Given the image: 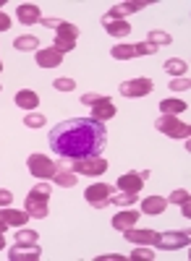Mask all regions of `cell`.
I'll list each match as a JSON object with an SVG mask.
<instances>
[{"mask_svg":"<svg viewBox=\"0 0 191 261\" xmlns=\"http://www.w3.org/2000/svg\"><path fill=\"white\" fill-rule=\"evenodd\" d=\"M105 146V123L94 118H71L50 130V149L60 160L94 157Z\"/></svg>","mask_w":191,"mask_h":261,"instance_id":"6da1fadb","label":"cell"},{"mask_svg":"<svg viewBox=\"0 0 191 261\" xmlns=\"http://www.w3.org/2000/svg\"><path fill=\"white\" fill-rule=\"evenodd\" d=\"M155 128L160 130V134L171 136V139H188L191 136V125L181 123L176 115H160L157 123H155Z\"/></svg>","mask_w":191,"mask_h":261,"instance_id":"7a4b0ae2","label":"cell"},{"mask_svg":"<svg viewBox=\"0 0 191 261\" xmlns=\"http://www.w3.org/2000/svg\"><path fill=\"white\" fill-rule=\"evenodd\" d=\"M191 243V232L188 230H168V232H157L155 246H160L162 251H176V248H186Z\"/></svg>","mask_w":191,"mask_h":261,"instance_id":"3957f363","label":"cell"},{"mask_svg":"<svg viewBox=\"0 0 191 261\" xmlns=\"http://www.w3.org/2000/svg\"><path fill=\"white\" fill-rule=\"evenodd\" d=\"M74 172L79 175H102V172H108V160L94 154V157H81V160H74L71 162Z\"/></svg>","mask_w":191,"mask_h":261,"instance_id":"277c9868","label":"cell"},{"mask_svg":"<svg viewBox=\"0 0 191 261\" xmlns=\"http://www.w3.org/2000/svg\"><path fill=\"white\" fill-rule=\"evenodd\" d=\"M157 47H152L150 42H136V45H115L110 50V55L115 60H131V58H139V55H155Z\"/></svg>","mask_w":191,"mask_h":261,"instance_id":"5b68a950","label":"cell"},{"mask_svg":"<svg viewBox=\"0 0 191 261\" xmlns=\"http://www.w3.org/2000/svg\"><path fill=\"white\" fill-rule=\"evenodd\" d=\"M27 165H29V172H32L34 178H39V180L53 178L55 170H58V165H55L50 157H45V154H29Z\"/></svg>","mask_w":191,"mask_h":261,"instance_id":"8992f818","label":"cell"},{"mask_svg":"<svg viewBox=\"0 0 191 261\" xmlns=\"http://www.w3.org/2000/svg\"><path fill=\"white\" fill-rule=\"evenodd\" d=\"M110 193H113V186H108V183H94V186L87 188L84 199H87V204L94 206V209H105V206L110 204Z\"/></svg>","mask_w":191,"mask_h":261,"instance_id":"52a82bcc","label":"cell"},{"mask_svg":"<svg viewBox=\"0 0 191 261\" xmlns=\"http://www.w3.org/2000/svg\"><path fill=\"white\" fill-rule=\"evenodd\" d=\"M155 89V84H152V79H147V76H141V79H131V81H123L121 84V94L129 99V97H147Z\"/></svg>","mask_w":191,"mask_h":261,"instance_id":"ba28073f","label":"cell"},{"mask_svg":"<svg viewBox=\"0 0 191 261\" xmlns=\"http://www.w3.org/2000/svg\"><path fill=\"white\" fill-rule=\"evenodd\" d=\"M144 6H150V3H144V0H136V3H118V6H113L108 13H105L102 18H105V21H123L129 13H136V11H141Z\"/></svg>","mask_w":191,"mask_h":261,"instance_id":"9c48e42d","label":"cell"},{"mask_svg":"<svg viewBox=\"0 0 191 261\" xmlns=\"http://www.w3.org/2000/svg\"><path fill=\"white\" fill-rule=\"evenodd\" d=\"M39 256H42V251L37 243H16L8 253L11 261H37Z\"/></svg>","mask_w":191,"mask_h":261,"instance_id":"30bf717a","label":"cell"},{"mask_svg":"<svg viewBox=\"0 0 191 261\" xmlns=\"http://www.w3.org/2000/svg\"><path fill=\"white\" fill-rule=\"evenodd\" d=\"M123 238H126V241H131V243H136V246H155L157 232H155V230H136V227H129V230H123Z\"/></svg>","mask_w":191,"mask_h":261,"instance_id":"8fae6325","label":"cell"},{"mask_svg":"<svg viewBox=\"0 0 191 261\" xmlns=\"http://www.w3.org/2000/svg\"><path fill=\"white\" fill-rule=\"evenodd\" d=\"M60 60H63V53H58L55 47L37 50V65H39V68H58Z\"/></svg>","mask_w":191,"mask_h":261,"instance_id":"7c38bea8","label":"cell"},{"mask_svg":"<svg viewBox=\"0 0 191 261\" xmlns=\"http://www.w3.org/2000/svg\"><path fill=\"white\" fill-rule=\"evenodd\" d=\"M16 18L21 21V24H37V21H42V13H39V6L34 3H21L16 6Z\"/></svg>","mask_w":191,"mask_h":261,"instance_id":"4fadbf2b","label":"cell"},{"mask_svg":"<svg viewBox=\"0 0 191 261\" xmlns=\"http://www.w3.org/2000/svg\"><path fill=\"white\" fill-rule=\"evenodd\" d=\"M113 115H115V105H113V99L102 97L100 102L92 105V118H94V120H110Z\"/></svg>","mask_w":191,"mask_h":261,"instance_id":"5bb4252c","label":"cell"},{"mask_svg":"<svg viewBox=\"0 0 191 261\" xmlns=\"http://www.w3.org/2000/svg\"><path fill=\"white\" fill-rule=\"evenodd\" d=\"M141 186H144V180H141L139 172H126V175H121V178H118V188H121V191L139 193V191H141Z\"/></svg>","mask_w":191,"mask_h":261,"instance_id":"9a60e30c","label":"cell"},{"mask_svg":"<svg viewBox=\"0 0 191 261\" xmlns=\"http://www.w3.org/2000/svg\"><path fill=\"white\" fill-rule=\"evenodd\" d=\"M136 222H139V214L136 212H121V214H115L113 217V227L118 230V232H123V230H129V227H136Z\"/></svg>","mask_w":191,"mask_h":261,"instance_id":"2e32d148","label":"cell"},{"mask_svg":"<svg viewBox=\"0 0 191 261\" xmlns=\"http://www.w3.org/2000/svg\"><path fill=\"white\" fill-rule=\"evenodd\" d=\"M165 206H168V199H162V196H150V199H144V201H141V212H144V214H150V217L162 214Z\"/></svg>","mask_w":191,"mask_h":261,"instance_id":"e0dca14e","label":"cell"},{"mask_svg":"<svg viewBox=\"0 0 191 261\" xmlns=\"http://www.w3.org/2000/svg\"><path fill=\"white\" fill-rule=\"evenodd\" d=\"M0 217H3L6 225H13V227H24L27 220H29V214L16 212V209H8V206H0Z\"/></svg>","mask_w":191,"mask_h":261,"instance_id":"ac0fdd59","label":"cell"},{"mask_svg":"<svg viewBox=\"0 0 191 261\" xmlns=\"http://www.w3.org/2000/svg\"><path fill=\"white\" fill-rule=\"evenodd\" d=\"M16 105L21 107V110H37V107H39V97L32 89H21V92H16Z\"/></svg>","mask_w":191,"mask_h":261,"instance_id":"d6986e66","label":"cell"},{"mask_svg":"<svg viewBox=\"0 0 191 261\" xmlns=\"http://www.w3.org/2000/svg\"><path fill=\"white\" fill-rule=\"evenodd\" d=\"M27 214L34 217V220H45V217L50 214V212H47V201H39V199H32V196H27Z\"/></svg>","mask_w":191,"mask_h":261,"instance_id":"ffe728a7","label":"cell"},{"mask_svg":"<svg viewBox=\"0 0 191 261\" xmlns=\"http://www.w3.org/2000/svg\"><path fill=\"white\" fill-rule=\"evenodd\" d=\"M102 27H105V32L113 34V37H126V34L131 32L129 21H105V18H102Z\"/></svg>","mask_w":191,"mask_h":261,"instance_id":"44dd1931","label":"cell"},{"mask_svg":"<svg viewBox=\"0 0 191 261\" xmlns=\"http://www.w3.org/2000/svg\"><path fill=\"white\" fill-rule=\"evenodd\" d=\"M79 37V27L68 24V21H63V24L55 29V39H63V42H76Z\"/></svg>","mask_w":191,"mask_h":261,"instance_id":"7402d4cb","label":"cell"},{"mask_svg":"<svg viewBox=\"0 0 191 261\" xmlns=\"http://www.w3.org/2000/svg\"><path fill=\"white\" fill-rule=\"evenodd\" d=\"M13 47H16V50H21V53H32V50H37V47H39V39H37L34 34H24V37H16Z\"/></svg>","mask_w":191,"mask_h":261,"instance_id":"603a6c76","label":"cell"},{"mask_svg":"<svg viewBox=\"0 0 191 261\" xmlns=\"http://www.w3.org/2000/svg\"><path fill=\"white\" fill-rule=\"evenodd\" d=\"M53 180H55L58 186H63V188H71V186H76V172H74V170H63V167H58V170H55V175H53Z\"/></svg>","mask_w":191,"mask_h":261,"instance_id":"cb8c5ba5","label":"cell"},{"mask_svg":"<svg viewBox=\"0 0 191 261\" xmlns=\"http://www.w3.org/2000/svg\"><path fill=\"white\" fill-rule=\"evenodd\" d=\"M186 60H181V58H171V60H165V71L171 73V76H176V79H181V76H186Z\"/></svg>","mask_w":191,"mask_h":261,"instance_id":"d4e9b609","label":"cell"},{"mask_svg":"<svg viewBox=\"0 0 191 261\" xmlns=\"http://www.w3.org/2000/svg\"><path fill=\"white\" fill-rule=\"evenodd\" d=\"M160 110H162L165 115H178V113L186 110V102H183V99H162V102H160Z\"/></svg>","mask_w":191,"mask_h":261,"instance_id":"484cf974","label":"cell"},{"mask_svg":"<svg viewBox=\"0 0 191 261\" xmlns=\"http://www.w3.org/2000/svg\"><path fill=\"white\" fill-rule=\"evenodd\" d=\"M136 199H139V193H129V191H123V193L110 196V204H115V206H131V204H136Z\"/></svg>","mask_w":191,"mask_h":261,"instance_id":"4316f807","label":"cell"},{"mask_svg":"<svg viewBox=\"0 0 191 261\" xmlns=\"http://www.w3.org/2000/svg\"><path fill=\"white\" fill-rule=\"evenodd\" d=\"M147 42H150L152 47H162V45H171V34H165V32H150V37H147Z\"/></svg>","mask_w":191,"mask_h":261,"instance_id":"83f0119b","label":"cell"},{"mask_svg":"<svg viewBox=\"0 0 191 261\" xmlns=\"http://www.w3.org/2000/svg\"><path fill=\"white\" fill-rule=\"evenodd\" d=\"M50 193H53V191H50V186H47V183H37V186L29 191L32 199H39V201H47V199H50Z\"/></svg>","mask_w":191,"mask_h":261,"instance_id":"f1b7e54d","label":"cell"},{"mask_svg":"<svg viewBox=\"0 0 191 261\" xmlns=\"http://www.w3.org/2000/svg\"><path fill=\"white\" fill-rule=\"evenodd\" d=\"M24 125H27V128H42V125H45V115L37 113V110H32V113L24 115Z\"/></svg>","mask_w":191,"mask_h":261,"instance_id":"f546056e","label":"cell"},{"mask_svg":"<svg viewBox=\"0 0 191 261\" xmlns=\"http://www.w3.org/2000/svg\"><path fill=\"white\" fill-rule=\"evenodd\" d=\"M37 241H39V232H34V230L21 227V230L16 232V243H37Z\"/></svg>","mask_w":191,"mask_h":261,"instance_id":"4dcf8cb0","label":"cell"},{"mask_svg":"<svg viewBox=\"0 0 191 261\" xmlns=\"http://www.w3.org/2000/svg\"><path fill=\"white\" fill-rule=\"evenodd\" d=\"M131 258L134 261H152L155 258V251L150 246H139L136 251H131Z\"/></svg>","mask_w":191,"mask_h":261,"instance_id":"1f68e13d","label":"cell"},{"mask_svg":"<svg viewBox=\"0 0 191 261\" xmlns=\"http://www.w3.org/2000/svg\"><path fill=\"white\" fill-rule=\"evenodd\" d=\"M53 86H55L58 92H71V89H76V81L74 79H55Z\"/></svg>","mask_w":191,"mask_h":261,"instance_id":"d6a6232c","label":"cell"},{"mask_svg":"<svg viewBox=\"0 0 191 261\" xmlns=\"http://www.w3.org/2000/svg\"><path fill=\"white\" fill-rule=\"evenodd\" d=\"M183 201H188V191H183V188H178L168 196V204H183Z\"/></svg>","mask_w":191,"mask_h":261,"instance_id":"836d02e7","label":"cell"},{"mask_svg":"<svg viewBox=\"0 0 191 261\" xmlns=\"http://www.w3.org/2000/svg\"><path fill=\"white\" fill-rule=\"evenodd\" d=\"M171 89H173V92H186V89H191V81H188L186 76L173 79V81H171Z\"/></svg>","mask_w":191,"mask_h":261,"instance_id":"e575fe53","label":"cell"},{"mask_svg":"<svg viewBox=\"0 0 191 261\" xmlns=\"http://www.w3.org/2000/svg\"><path fill=\"white\" fill-rule=\"evenodd\" d=\"M102 97H105V94H100V92H89V94H84V97H81V105L92 107V105H94V102H100Z\"/></svg>","mask_w":191,"mask_h":261,"instance_id":"d590c367","label":"cell"},{"mask_svg":"<svg viewBox=\"0 0 191 261\" xmlns=\"http://www.w3.org/2000/svg\"><path fill=\"white\" fill-rule=\"evenodd\" d=\"M11 201H13V193L11 191H0V206H11Z\"/></svg>","mask_w":191,"mask_h":261,"instance_id":"8d00e7d4","label":"cell"},{"mask_svg":"<svg viewBox=\"0 0 191 261\" xmlns=\"http://www.w3.org/2000/svg\"><path fill=\"white\" fill-rule=\"evenodd\" d=\"M8 29H11V18L0 11V32H8Z\"/></svg>","mask_w":191,"mask_h":261,"instance_id":"74e56055","label":"cell"},{"mask_svg":"<svg viewBox=\"0 0 191 261\" xmlns=\"http://www.w3.org/2000/svg\"><path fill=\"white\" fill-rule=\"evenodd\" d=\"M126 256H121V253H108V256H97V261H123Z\"/></svg>","mask_w":191,"mask_h":261,"instance_id":"f35d334b","label":"cell"},{"mask_svg":"<svg viewBox=\"0 0 191 261\" xmlns=\"http://www.w3.org/2000/svg\"><path fill=\"white\" fill-rule=\"evenodd\" d=\"M60 24H63L60 18H42V27H53V29H58Z\"/></svg>","mask_w":191,"mask_h":261,"instance_id":"ab89813d","label":"cell"},{"mask_svg":"<svg viewBox=\"0 0 191 261\" xmlns=\"http://www.w3.org/2000/svg\"><path fill=\"white\" fill-rule=\"evenodd\" d=\"M178 206H181V214L191 220V201H183V204H178Z\"/></svg>","mask_w":191,"mask_h":261,"instance_id":"60d3db41","label":"cell"},{"mask_svg":"<svg viewBox=\"0 0 191 261\" xmlns=\"http://www.w3.org/2000/svg\"><path fill=\"white\" fill-rule=\"evenodd\" d=\"M6 227H8V225L3 222V217H0V235H6Z\"/></svg>","mask_w":191,"mask_h":261,"instance_id":"b9f144b4","label":"cell"},{"mask_svg":"<svg viewBox=\"0 0 191 261\" xmlns=\"http://www.w3.org/2000/svg\"><path fill=\"white\" fill-rule=\"evenodd\" d=\"M3 243H6V238H3V235H0V248H3Z\"/></svg>","mask_w":191,"mask_h":261,"instance_id":"7bdbcfd3","label":"cell"},{"mask_svg":"<svg viewBox=\"0 0 191 261\" xmlns=\"http://www.w3.org/2000/svg\"><path fill=\"white\" fill-rule=\"evenodd\" d=\"M0 71H3V60H0Z\"/></svg>","mask_w":191,"mask_h":261,"instance_id":"ee69618b","label":"cell"},{"mask_svg":"<svg viewBox=\"0 0 191 261\" xmlns=\"http://www.w3.org/2000/svg\"><path fill=\"white\" fill-rule=\"evenodd\" d=\"M0 6H6V3H3V0H0Z\"/></svg>","mask_w":191,"mask_h":261,"instance_id":"f6af8a7d","label":"cell"},{"mask_svg":"<svg viewBox=\"0 0 191 261\" xmlns=\"http://www.w3.org/2000/svg\"><path fill=\"white\" fill-rule=\"evenodd\" d=\"M0 89H3V86H0Z\"/></svg>","mask_w":191,"mask_h":261,"instance_id":"bcb514c9","label":"cell"}]
</instances>
